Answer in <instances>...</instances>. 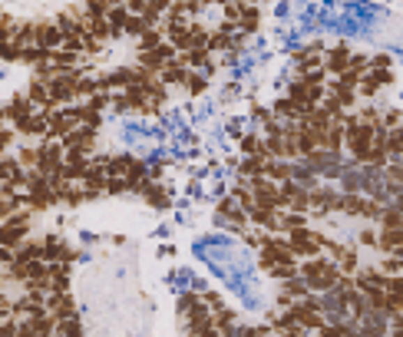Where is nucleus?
<instances>
[{"label": "nucleus", "mask_w": 403, "mask_h": 337, "mask_svg": "<svg viewBox=\"0 0 403 337\" xmlns=\"http://www.w3.org/2000/svg\"><path fill=\"white\" fill-rule=\"evenodd\" d=\"M397 163H400V165H403V156H400V159H397Z\"/></svg>", "instance_id": "47"}, {"label": "nucleus", "mask_w": 403, "mask_h": 337, "mask_svg": "<svg viewBox=\"0 0 403 337\" xmlns=\"http://www.w3.org/2000/svg\"><path fill=\"white\" fill-rule=\"evenodd\" d=\"M189 73H192L189 63L178 57L176 63H169L162 73H159V83H165V87H185V83H189Z\"/></svg>", "instance_id": "13"}, {"label": "nucleus", "mask_w": 403, "mask_h": 337, "mask_svg": "<svg viewBox=\"0 0 403 337\" xmlns=\"http://www.w3.org/2000/svg\"><path fill=\"white\" fill-rule=\"evenodd\" d=\"M277 285H281V294H288V298H294V301H301L311 294V285H307L301 275L288 278V281H277Z\"/></svg>", "instance_id": "21"}, {"label": "nucleus", "mask_w": 403, "mask_h": 337, "mask_svg": "<svg viewBox=\"0 0 403 337\" xmlns=\"http://www.w3.org/2000/svg\"><path fill=\"white\" fill-rule=\"evenodd\" d=\"M33 112H40L37 106H33V100H30L26 93H17V96L7 100V106H3V126H17L20 119L33 116Z\"/></svg>", "instance_id": "7"}, {"label": "nucleus", "mask_w": 403, "mask_h": 337, "mask_svg": "<svg viewBox=\"0 0 403 337\" xmlns=\"http://www.w3.org/2000/svg\"><path fill=\"white\" fill-rule=\"evenodd\" d=\"M328 96L334 103H337L344 112H351V110H357V89H351V87H340V83H334V87L328 89Z\"/></svg>", "instance_id": "17"}, {"label": "nucleus", "mask_w": 403, "mask_h": 337, "mask_svg": "<svg viewBox=\"0 0 403 337\" xmlns=\"http://www.w3.org/2000/svg\"><path fill=\"white\" fill-rule=\"evenodd\" d=\"M400 248H403V228H380L377 251H383V255H400Z\"/></svg>", "instance_id": "15"}, {"label": "nucleus", "mask_w": 403, "mask_h": 337, "mask_svg": "<svg viewBox=\"0 0 403 337\" xmlns=\"http://www.w3.org/2000/svg\"><path fill=\"white\" fill-rule=\"evenodd\" d=\"M50 294H70V264H53Z\"/></svg>", "instance_id": "19"}, {"label": "nucleus", "mask_w": 403, "mask_h": 337, "mask_svg": "<svg viewBox=\"0 0 403 337\" xmlns=\"http://www.w3.org/2000/svg\"><path fill=\"white\" fill-rule=\"evenodd\" d=\"M380 271H383V275H403V258L400 255H383Z\"/></svg>", "instance_id": "33"}, {"label": "nucleus", "mask_w": 403, "mask_h": 337, "mask_svg": "<svg viewBox=\"0 0 403 337\" xmlns=\"http://www.w3.org/2000/svg\"><path fill=\"white\" fill-rule=\"evenodd\" d=\"M109 3H113V7H123V3H129V0H109Z\"/></svg>", "instance_id": "45"}, {"label": "nucleus", "mask_w": 403, "mask_h": 337, "mask_svg": "<svg viewBox=\"0 0 403 337\" xmlns=\"http://www.w3.org/2000/svg\"><path fill=\"white\" fill-rule=\"evenodd\" d=\"M202 298H205V304H208L212 311H222V308H228V304H225V298H222L218 291H205Z\"/></svg>", "instance_id": "38"}, {"label": "nucleus", "mask_w": 403, "mask_h": 337, "mask_svg": "<svg viewBox=\"0 0 403 337\" xmlns=\"http://www.w3.org/2000/svg\"><path fill=\"white\" fill-rule=\"evenodd\" d=\"M288 311L294 314V321H298V324H301L304 331H314V334H317L321 327L328 324V321H324V314H317V311H307V308H304L301 301H294V304H291Z\"/></svg>", "instance_id": "12"}, {"label": "nucleus", "mask_w": 403, "mask_h": 337, "mask_svg": "<svg viewBox=\"0 0 403 337\" xmlns=\"http://www.w3.org/2000/svg\"><path fill=\"white\" fill-rule=\"evenodd\" d=\"M390 337H403V327H400V324H393V327H390Z\"/></svg>", "instance_id": "43"}, {"label": "nucleus", "mask_w": 403, "mask_h": 337, "mask_svg": "<svg viewBox=\"0 0 403 337\" xmlns=\"http://www.w3.org/2000/svg\"><path fill=\"white\" fill-rule=\"evenodd\" d=\"M56 337H83L79 317H63V321H56Z\"/></svg>", "instance_id": "30"}, {"label": "nucleus", "mask_w": 403, "mask_h": 337, "mask_svg": "<svg viewBox=\"0 0 403 337\" xmlns=\"http://www.w3.org/2000/svg\"><path fill=\"white\" fill-rule=\"evenodd\" d=\"M215 212H218V218H228L231 225H245V222H248V212H245V209H241V205L231 199V195L218 202V205H215Z\"/></svg>", "instance_id": "16"}, {"label": "nucleus", "mask_w": 403, "mask_h": 337, "mask_svg": "<svg viewBox=\"0 0 403 337\" xmlns=\"http://www.w3.org/2000/svg\"><path fill=\"white\" fill-rule=\"evenodd\" d=\"M340 199H344V192L311 188V209H314V212H340Z\"/></svg>", "instance_id": "11"}, {"label": "nucleus", "mask_w": 403, "mask_h": 337, "mask_svg": "<svg viewBox=\"0 0 403 337\" xmlns=\"http://www.w3.org/2000/svg\"><path fill=\"white\" fill-rule=\"evenodd\" d=\"M66 33L60 30V24L56 20H40V24H33V47H43V50H60L63 47Z\"/></svg>", "instance_id": "5"}, {"label": "nucleus", "mask_w": 403, "mask_h": 337, "mask_svg": "<svg viewBox=\"0 0 403 337\" xmlns=\"http://www.w3.org/2000/svg\"><path fill=\"white\" fill-rule=\"evenodd\" d=\"M129 17H132V10H129L126 3H123V7H109V27H113V37H119V33H126Z\"/></svg>", "instance_id": "25"}, {"label": "nucleus", "mask_w": 403, "mask_h": 337, "mask_svg": "<svg viewBox=\"0 0 403 337\" xmlns=\"http://www.w3.org/2000/svg\"><path fill=\"white\" fill-rule=\"evenodd\" d=\"M241 152H245V156H254V159H271V152H268V139L254 136V133L241 136Z\"/></svg>", "instance_id": "18"}, {"label": "nucleus", "mask_w": 403, "mask_h": 337, "mask_svg": "<svg viewBox=\"0 0 403 337\" xmlns=\"http://www.w3.org/2000/svg\"><path fill=\"white\" fill-rule=\"evenodd\" d=\"M370 70H393V60L387 53H377V57H370Z\"/></svg>", "instance_id": "41"}, {"label": "nucleus", "mask_w": 403, "mask_h": 337, "mask_svg": "<svg viewBox=\"0 0 403 337\" xmlns=\"http://www.w3.org/2000/svg\"><path fill=\"white\" fill-rule=\"evenodd\" d=\"M40 245H43V262L47 264H73L76 262V248H70L63 238L47 235V238H40Z\"/></svg>", "instance_id": "6"}, {"label": "nucleus", "mask_w": 403, "mask_h": 337, "mask_svg": "<svg viewBox=\"0 0 403 337\" xmlns=\"http://www.w3.org/2000/svg\"><path fill=\"white\" fill-rule=\"evenodd\" d=\"M26 232H30V212L3 218V225H0V241H3V248H20L26 241Z\"/></svg>", "instance_id": "4"}, {"label": "nucleus", "mask_w": 403, "mask_h": 337, "mask_svg": "<svg viewBox=\"0 0 403 337\" xmlns=\"http://www.w3.org/2000/svg\"><path fill=\"white\" fill-rule=\"evenodd\" d=\"M146 30H152V27H149V17H146V13H132V17H129V24H126V33L139 40L142 33H146Z\"/></svg>", "instance_id": "28"}, {"label": "nucleus", "mask_w": 403, "mask_h": 337, "mask_svg": "<svg viewBox=\"0 0 403 337\" xmlns=\"http://www.w3.org/2000/svg\"><path fill=\"white\" fill-rule=\"evenodd\" d=\"M301 278L311 285V291L317 294H328L337 287V278H340V268L334 262H328L324 255L321 258H304L301 262Z\"/></svg>", "instance_id": "1"}, {"label": "nucleus", "mask_w": 403, "mask_h": 337, "mask_svg": "<svg viewBox=\"0 0 403 337\" xmlns=\"http://www.w3.org/2000/svg\"><path fill=\"white\" fill-rule=\"evenodd\" d=\"M241 179H261V175H268V159H254V156H245L238 165Z\"/></svg>", "instance_id": "24"}, {"label": "nucleus", "mask_w": 403, "mask_h": 337, "mask_svg": "<svg viewBox=\"0 0 403 337\" xmlns=\"http://www.w3.org/2000/svg\"><path fill=\"white\" fill-rule=\"evenodd\" d=\"M387 179H390L397 188H403V165H400V163H390V165H387Z\"/></svg>", "instance_id": "40"}, {"label": "nucleus", "mask_w": 403, "mask_h": 337, "mask_svg": "<svg viewBox=\"0 0 403 337\" xmlns=\"http://www.w3.org/2000/svg\"><path fill=\"white\" fill-rule=\"evenodd\" d=\"M202 3H205V7H208V3H218V0H202Z\"/></svg>", "instance_id": "46"}, {"label": "nucleus", "mask_w": 403, "mask_h": 337, "mask_svg": "<svg viewBox=\"0 0 403 337\" xmlns=\"http://www.w3.org/2000/svg\"><path fill=\"white\" fill-rule=\"evenodd\" d=\"M136 192L149 202V205H155V209H165V205H169V192H165L162 186H149V182H142Z\"/></svg>", "instance_id": "22"}, {"label": "nucleus", "mask_w": 403, "mask_h": 337, "mask_svg": "<svg viewBox=\"0 0 403 337\" xmlns=\"http://www.w3.org/2000/svg\"><path fill=\"white\" fill-rule=\"evenodd\" d=\"M162 43H165L162 30H159V27H152V30H146V33L136 40V53H149V50H155V47H162Z\"/></svg>", "instance_id": "26"}, {"label": "nucleus", "mask_w": 403, "mask_h": 337, "mask_svg": "<svg viewBox=\"0 0 403 337\" xmlns=\"http://www.w3.org/2000/svg\"><path fill=\"white\" fill-rule=\"evenodd\" d=\"M324 248L330 251V262L340 268V275H357V271H360V262H357V251H353V248H344V245L330 241V238H328V245H324Z\"/></svg>", "instance_id": "8"}, {"label": "nucleus", "mask_w": 403, "mask_h": 337, "mask_svg": "<svg viewBox=\"0 0 403 337\" xmlns=\"http://www.w3.org/2000/svg\"><path fill=\"white\" fill-rule=\"evenodd\" d=\"M275 116H281V119H288V123H298L301 119V112H298V106L291 103V96H281V100H275Z\"/></svg>", "instance_id": "27"}, {"label": "nucleus", "mask_w": 403, "mask_h": 337, "mask_svg": "<svg viewBox=\"0 0 403 337\" xmlns=\"http://www.w3.org/2000/svg\"><path fill=\"white\" fill-rule=\"evenodd\" d=\"M377 238H380V232H374V228H360L357 241H360V245H367V248H377Z\"/></svg>", "instance_id": "39"}, {"label": "nucleus", "mask_w": 403, "mask_h": 337, "mask_svg": "<svg viewBox=\"0 0 403 337\" xmlns=\"http://www.w3.org/2000/svg\"><path fill=\"white\" fill-rule=\"evenodd\" d=\"M317 337H351V331H347V324H324L317 331Z\"/></svg>", "instance_id": "37"}, {"label": "nucleus", "mask_w": 403, "mask_h": 337, "mask_svg": "<svg viewBox=\"0 0 403 337\" xmlns=\"http://www.w3.org/2000/svg\"><path fill=\"white\" fill-rule=\"evenodd\" d=\"M182 60L189 63V66H195V70H202V66H205V63H212V53H208V50H205V47H202V50L182 53Z\"/></svg>", "instance_id": "32"}, {"label": "nucleus", "mask_w": 403, "mask_h": 337, "mask_svg": "<svg viewBox=\"0 0 403 337\" xmlns=\"http://www.w3.org/2000/svg\"><path fill=\"white\" fill-rule=\"evenodd\" d=\"M380 228H403V212L400 209H383V215H380Z\"/></svg>", "instance_id": "34"}, {"label": "nucleus", "mask_w": 403, "mask_h": 337, "mask_svg": "<svg viewBox=\"0 0 403 337\" xmlns=\"http://www.w3.org/2000/svg\"><path fill=\"white\" fill-rule=\"evenodd\" d=\"M47 314L63 321V317H76V301L70 294H47Z\"/></svg>", "instance_id": "14"}, {"label": "nucleus", "mask_w": 403, "mask_h": 337, "mask_svg": "<svg viewBox=\"0 0 403 337\" xmlns=\"http://www.w3.org/2000/svg\"><path fill=\"white\" fill-rule=\"evenodd\" d=\"M288 241L294 255L304 262V258H321V251L328 245V235H321L317 228H294V232H288Z\"/></svg>", "instance_id": "3"}, {"label": "nucleus", "mask_w": 403, "mask_h": 337, "mask_svg": "<svg viewBox=\"0 0 403 337\" xmlns=\"http://www.w3.org/2000/svg\"><path fill=\"white\" fill-rule=\"evenodd\" d=\"M294 228H307L304 222V212H281V235H288Z\"/></svg>", "instance_id": "29"}, {"label": "nucleus", "mask_w": 403, "mask_h": 337, "mask_svg": "<svg viewBox=\"0 0 403 337\" xmlns=\"http://www.w3.org/2000/svg\"><path fill=\"white\" fill-rule=\"evenodd\" d=\"M380 126H383V129H390V133H393V129H400V126H403V112L400 110H387Z\"/></svg>", "instance_id": "36"}, {"label": "nucleus", "mask_w": 403, "mask_h": 337, "mask_svg": "<svg viewBox=\"0 0 403 337\" xmlns=\"http://www.w3.org/2000/svg\"><path fill=\"white\" fill-rule=\"evenodd\" d=\"M258 264H261L265 271H271V268H277V264H301V258L294 255L288 235H271L268 238V245L261 248V255H258Z\"/></svg>", "instance_id": "2"}, {"label": "nucleus", "mask_w": 403, "mask_h": 337, "mask_svg": "<svg viewBox=\"0 0 403 337\" xmlns=\"http://www.w3.org/2000/svg\"><path fill=\"white\" fill-rule=\"evenodd\" d=\"M258 24H261V10L254 7V3H241V20H238V30L248 37V33H254L258 30Z\"/></svg>", "instance_id": "20"}, {"label": "nucleus", "mask_w": 403, "mask_h": 337, "mask_svg": "<svg viewBox=\"0 0 403 337\" xmlns=\"http://www.w3.org/2000/svg\"><path fill=\"white\" fill-rule=\"evenodd\" d=\"M185 89H189L192 96H202V93L208 89V76H202V73H189V83H185Z\"/></svg>", "instance_id": "35"}, {"label": "nucleus", "mask_w": 403, "mask_h": 337, "mask_svg": "<svg viewBox=\"0 0 403 337\" xmlns=\"http://www.w3.org/2000/svg\"><path fill=\"white\" fill-rule=\"evenodd\" d=\"M40 165L37 169H60L66 163V146L63 139H47V142H40Z\"/></svg>", "instance_id": "9"}, {"label": "nucleus", "mask_w": 403, "mask_h": 337, "mask_svg": "<svg viewBox=\"0 0 403 337\" xmlns=\"http://www.w3.org/2000/svg\"><path fill=\"white\" fill-rule=\"evenodd\" d=\"M132 13H149V0H129L126 3Z\"/></svg>", "instance_id": "42"}, {"label": "nucleus", "mask_w": 403, "mask_h": 337, "mask_svg": "<svg viewBox=\"0 0 403 337\" xmlns=\"http://www.w3.org/2000/svg\"><path fill=\"white\" fill-rule=\"evenodd\" d=\"M17 163L24 165V169H37L40 165V149L37 146H24V149L17 152Z\"/></svg>", "instance_id": "31"}, {"label": "nucleus", "mask_w": 403, "mask_h": 337, "mask_svg": "<svg viewBox=\"0 0 403 337\" xmlns=\"http://www.w3.org/2000/svg\"><path fill=\"white\" fill-rule=\"evenodd\" d=\"M268 179L271 182H291L294 179V165L288 159H268Z\"/></svg>", "instance_id": "23"}, {"label": "nucleus", "mask_w": 403, "mask_h": 337, "mask_svg": "<svg viewBox=\"0 0 403 337\" xmlns=\"http://www.w3.org/2000/svg\"><path fill=\"white\" fill-rule=\"evenodd\" d=\"M89 3H102V7H113V3H109V0H89Z\"/></svg>", "instance_id": "44"}, {"label": "nucleus", "mask_w": 403, "mask_h": 337, "mask_svg": "<svg viewBox=\"0 0 403 337\" xmlns=\"http://www.w3.org/2000/svg\"><path fill=\"white\" fill-rule=\"evenodd\" d=\"M351 57H353V53H351V47H347V43H334V47L324 53V70H328V73L337 80V76L344 73L347 66H351Z\"/></svg>", "instance_id": "10"}]
</instances>
